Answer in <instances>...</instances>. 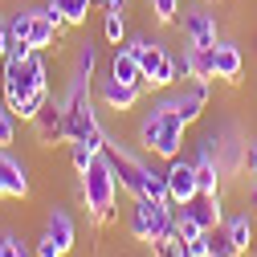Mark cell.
Masks as SVG:
<instances>
[{
    "label": "cell",
    "instance_id": "cell-1",
    "mask_svg": "<svg viewBox=\"0 0 257 257\" xmlns=\"http://www.w3.org/2000/svg\"><path fill=\"white\" fill-rule=\"evenodd\" d=\"M184 131H188V122L176 114L172 94L164 90V94L151 102V110L139 118L135 139H139V147H143L147 155H155V159H164V164H168V159L184 155Z\"/></svg>",
    "mask_w": 257,
    "mask_h": 257
},
{
    "label": "cell",
    "instance_id": "cell-2",
    "mask_svg": "<svg viewBox=\"0 0 257 257\" xmlns=\"http://www.w3.org/2000/svg\"><path fill=\"white\" fill-rule=\"evenodd\" d=\"M61 110H66V139L70 143H86L90 151H98V155L106 151L110 135L102 131V122H98V110H94V98H90V82H78L74 78Z\"/></svg>",
    "mask_w": 257,
    "mask_h": 257
},
{
    "label": "cell",
    "instance_id": "cell-3",
    "mask_svg": "<svg viewBox=\"0 0 257 257\" xmlns=\"http://www.w3.org/2000/svg\"><path fill=\"white\" fill-rule=\"evenodd\" d=\"M78 192H82V204L86 212L94 216V224H110L114 220V204H118V180H114V168L106 151L94 159V164L78 176Z\"/></svg>",
    "mask_w": 257,
    "mask_h": 257
},
{
    "label": "cell",
    "instance_id": "cell-4",
    "mask_svg": "<svg viewBox=\"0 0 257 257\" xmlns=\"http://www.w3.org/2000/svg\"><path fill=\"white\" fill-rule=\"evenodd\" d=\"M0 61H5V74H0V94H5V102H9L13 110H21V102H25L33 90L49 86L45 61H41L37 49L29 53V57H0Z\"/></svg>",
    "mask_w": 257,
    "mask_h": 257
},
{
    "label": "cell",
    "instance_id": "cell-5",
    "mask_svg": "<svg viewBox=\"0 0 257 257\" xmlns=\"http://www.w3.org/2000/svg\"><path fill=\"white\" fill-rule=\"evenodd\" d=\"M126 229L139 245H155L176 233V204L172 200H147L135 196L131 200V216H126Z\"/></svg>",
    "mask_w": 257,
    "mask_h": 257
},
{
    "label": "cell",
    "instance_id": "cell-6",
    "mask_svg": "<svg viewBox=\"0 0 257 257\" xmlns=\"http://www.w3.org/2000/svg\"><path fill=\"white\" fill-rule=\"evenodd\" d=\"M106 159H110V168H114V180H118V192H126V196H143V184H147V168L143 159L126 147L122 139H110L106 143Z\"/></svg>",
    "mask_w": 257,
    "mask_h": 257
},
{
    "label": "cell",
    "instance_id": "cell-7",
    "mask_svg": "<svg viewBox=\"0 0 257 257\" xmlns=\"http://www.w3.org/2000/svg\"><path fill=\"white\" fill-rule=\"evenodd\" d=\"M143 90H147V86H131V82H118V78H102L98 86H94V98H98L106 110H114V114H131V110L139 106V98H143Z\"/></svg>",
    "mask_w": 257,
    "mask_h": 257
},
{
    "label": "cell",
    "instance_id": "cell-8",
    "mask_svg": "<svg viewBox=\"0 0 257 257\" xmlns=\"http://www.w3.org/2000/svg\"><path fill=\"white\" fill-rule=\"evenodd\" d=\"M164 172H168V196H172L176 208H184L188 200L200 196V188H196V164H192V159L176 155V159H168Z\"/></svg>",
    "mask_w": 257,
    "mask_h": 257
},
{
    "label": "cell",
    "instance_id": "cell-9",
    "mask_svg": "<svg viewBox=\"0 0 257 257\" xmlns=\"http://www.w3.org/2000/svg\"><path fill=\"white\" fill-rule=\"evenodd\" d=\"M180 29H184L188 45H204V49H208V45L220 41V33H216V17H212L208 9H184Z\"/></svg>",
    "mask_w": 257,
    "mask_h": 257
},
{
    "label": "cell",
    "instance_id": "cell-10",
    "mask_svg": "<svg viewBox=\"0 0 257 257\" xmlns=\"http://www.w3.org/2000/svg\"><path fill=\"white\" fill-rule=\"evenodd\" d=\"M33 131H37V143L41 147H57L61 139H66V110H61V102H45L33 118Z\"/></svg>",
    "mask_w": 257,
    "mask_h": 257
},
{
    "label": "cell",
    "instance_id": "cell-11",
    "mask_svg": "<svg viewBox=\"0 0 257 257\" xmlns=\"http://www.w3.org/2000/svg\"><path fill=\"white\" fill-rule=\"evenodd\" d=\"M212 70H216L220 82L237 86L241 74H245V53H241V45H237V41H216V45H212Z\"/></svg>",
    "mask_w": 257,
    "mask_h": 257
},
{
    "label": "cell",
    "instance_id": "cell-12",
    "mask_svg": "<svg viewBox=\"0 0 257 257\" xmlns=\"http://www.w3.org/2000/svg\"><path fill=\"white\" fill-rule=\"evenodd\" d=\"M41 237H49V241H53V245H57L61 253H70V249L78 245V224H74V216H70L66 208H49Z\"/></svg>",
    "mask_w": 257,
    "mask_h": 257
},
{
    "label": "cell",
    "instance_id": "cell-13",
    "mask_svg": "<svg viewBox=\"0 0 257 257\" xmlns=\"http://www.w3.org/2000/svg\"><path fill=\"white\" fill-rule=\"evenodd\" d=\"M0 184H5V192L17 196V200L29 196V164L17 159V155H9L5 147H0Z\"/></svg>",
    "mask_w": 257,
    "mask_h": 257
},
{
    "label": "cell",
    "instance_id": "cell-14",
    "mask_svg": "<svg viewBox=\"0 0 257 257\" xmlns=\"http://www.w3.org/2000/svg\"><path fill=\"white\" fill-rule=\"evenodd\" d=\"M196 188H200V196H220V164H216V155L208 151V143L196 151Z\"/></svg>",
    "mask_w": 257,
    "mask_h": 257
},
{
    "label": "cell",
    "instance_id": "cell-15",
    "mask_svg": "<svg viewBox=\"0 0 257 257\" xmlns=\"http://www.w3.org/2000/svg\"><path fill=\"white\" fill-rule=\"evenodd\" d=\"M180 78H216V70H212V45L204 49V45H188L184 49V57H180Z\"/></svg>",
    "mask_w": 257,
    "mask_h": 257
},
{
    "label": "cell",
    "instance_id": "cell-16",
    "mask_svg": "<svg viewBox=\"0 0 257 257\" xmlns=\"http://www.w3.org/2000/svg\"><path fill=\"white\" fill-rule=\"evenodd\" d=\"M110 78H118V82H131V86H147V78H143V66H139V57L131 53V49H114V57H110Z\"/></svg>",
    "mask_w": 257,
    "mask_h": 257
},
{
    "label": "cell",
    "instance_id": "cell-17",
    "mask_svg": "<svg viewBox=\"0 0 257 257\" xmlns=\"http://www.w3.org/2000/svg\"><path fill=\"white\" fill-rule=\"evenodd\" d=\"M57 33H61V29H57V21H53L45 9H37V17H33V25H29V37H25V41L33 45L37 53H45V49L57 41Z\"/></svg>",
    "mask_w": 257,
    "mask_h": 257
},
{
    "label": "cell",
    "instance_id": "cell-18",
    "mask_svg": "<svg viewBox=\"0 0 257 257\" xmlns=\"http://www.w3.org/2000/svg\"><path fill=\"white\" fill-rule=\"evenodd\" d=\"M224 229H229V237H233V245L241 249V253H249L253 249V241H257V220H253V212L245 208V212H237V216H229L224 220Z\"/></svg>",
    "mask_w": 257,
    "mask_h": 257
},
{
    "label": "cell",
    "instance_id": "cell-19",
    "mask_svg": "<svg viewBox=\"0 0 257 257\" xmlns=\"http://www.w3.org/2000/svg\"><path fill=\"white\" fill-rule=\"evenodd\" d=\"M192 216L200 220V229H216V224H224V208H220V196H196L184 204Z\"/></svg>",
    "mask_w": 257,
    "mask_h": 257
},
{
    "label": "cell",
    "instance_id": "cell-20",
    "mask_svg": "<svg viewBox=\"0 0 257 257\" xmlns=\"http://www.w3.org/2000/svg\"><path fill=\"white\" fill-rule=\"evenodd\" d=\"M102 37H106V45H114V49L131 37V33H126V13H122V9H102Z\"/></svg>",
    "mask_w": 257,
    "mask_h": 257
},
{
    "label": "cell",
    "instance_id": "cell-21",
    "mask_svg": "<svg viewBox=\"0 0 257 257\" xmlns=\"http://www.w3.org/2000/svg\"><path fill=\"white\" fill-rule=\"evenodd\" d=\"M204 241H208V257H245V253L233 245V237H229V229H224V224L208 229V233H204Z\"/></svg>",
    "mask_w": 257,
    "mask_h": 257
},
{
    "label": "cell",
    "instance_id": "cell-22",
    "mask_svg": "<svg viewBox=\"0 0 257 257\" xmlns=\"http://www.w3.org/2000/svg\"><path fill=\"white\" fill-rule=\"evenodd\" d=\"M94 70H98V45H94V41H82V45H78V61H74V78H78V82H90Z\"/></svg>",
    "mask_w": 257,
    "mask_h": 257
},
{
    "label": "cell",
    "instance_id": "cell-23",
    "mask_svg": "<svg viewBox=\"0 0 257 257\" xmlns=\"http://www.w3.org/2000/svg\"><path fill=\"white\" fill-rule=\"evenodd\" d=\"M49 9H57L61 17H66V25H86V17H90V0H45Z\"/></svg>",
    "mask_w": 257,
    "mask_h": 257
},
{
    "label": "cell",
    "instance_id": "cell-24",
    "mask_svg": "<svg viewBox=\"0 0 257 257\" xmlns=\"http://www.w3.org/2000/svg\"><path fill=\"white\" fill-rule=\"evenodd\" d=\"M143 196H147V200H172V196H168V172H164V168H147Z\"/></svg>",
    "mask_w": 257,
    "mask_h": 257
},
{
    "label": "cell",
    "instance_id": "cell-25",
    "mask_svg": "<svg viewBox=\"0 0 257 257\" xmlns=\"http://www.w3.org/2000/svg\"><path fill=\"white\" fill-rule=\"evenodd\" d=\"M49 98H53V90H49V86H41V90H33V94H29V98L21 102V110H17V118H21V122H33V118H37V110H41V106H45Z\"/></svg>",
    "mask_w": 257,
    "mask_h": 257
},
{
    "label": "cell",
    "instance_id": "cell-26",
    "mask_svg": "<svg viewBox=\"0 0 257 257\" xmlns=\"http://www.w3.org/2000/svg\"><path fill=\"white\" fill-rule=\"evenodd\" d=\"M208 229H200V220L192 216L188 208H176V237L180 241H196V237H204Z\"/></svg>",
    "mask_w": 257,
    "mask_h": 257
},
{
    "label": "cell",
    "instance_id": "cell-27",
    "mask_svg": "<svg viewBox=\"0 0 257 257\" xmlns=\"http://www.w3.org/2000/svg\"><path fill=\"white\" fill-rule=\"evenodd\" d=\"M33 17H37V9H33V5L17 9V13H13V21H9V37H13V41H25V37H29V25H33Z\"/></svg>",
    "mask_w": 257,
    "mask_h": 257
},
{
    "label": "cell",
    "instance_id": "cell-28",
    "mask_svg": "<svg viewBox=\"0 0 257 257\" xmlns=\"http://www.w3.org/2000/svg\"><path fill=\"white\" fill-rule=\"evenodd\" d=\"M17 139V110L0 98V147H9Z\"/></svg>",
    "mask_w": 257,
    "mask_h": 257
},
{
    "label": "cell",
    "instance_id": "cell-29",
    "mask_svg": "<svg viewBox=\"0 0 257 257\" xmlns=\"http://www.w3.org/2000/svg\"><path fill=\"white\" fill-rule=\"evenodd\" d=\"M147 5H151V17L159 25H176L180 21V0H147Z\"/></svg>",
    "mask_w": 257,
    "mask_h": 257
},
{
    "label": "cell",
    "instance_id": "cell-30",
    "mask_svg": "<svg viewBox=\"0 0 257 257\" xmlns=\"http://www.w3.org/2000/svg\"><path fill=\"white\" fill-rule=\"evenodd\" d=\"M94 159H98V151H90L86 143H70V164H74V176H82Z\"/></svg>",
    "mask_w": 257,
    "mask_h": 257
},
{
    "label": "cell",
    "instance_id": "cell-31",
    "mask_svg": "<svg viewBox=\"0 0 257 257\" xmlns=\"http://www.w3.org/2000/svg\"><path fill=\"white\" fill-rule=\"evenodd\" d=\"M151 253H155V257H188V245L172 233V237H164V241H155V245H151Z\"/></svg>",
    "mask_w": 257,
    "mask_h": 257
},
{
    "label": "cell",
    "instance_id": "cell-32",
    "mask_svg": "<svg viewBox=\"0 0 257 257\" xmlns=\"http://www.w3.org/2000/svg\"><path fill=\"white\" fill-rule=\"evenodd\" d=\"M0 237H5V257H29V253H25V245H21L13 233H0Z\"/></svg>",
    "mask_w": 257,
    "mask_h": 257
},
{
    "label": "cell",
    "instance_id": "cell-33",
    "mask_svg": "<svg viewBox=\"0 0 257 257\" xmlns=\"http://www.w3.org/2000/svg\"><path fill=\"white\" fill-rule=\"evenodd\" d=\"M37 257H66V253H61L49 237H37Z\"/></svg>",
    "mask_w": 257,
    "mask_h": 257
},
{
    "label": "cell",
    "instance_id": "cell-34",
    "mask_svg": "<svg viewBox=\"0 0 257 257\" xmlns=\"http://www.w3.org/2000/svg\"><path fill=\"white\" fill-rule=\"evenodd\" d=\"M245 208L257 216V180H253V184H249V192H245Z\"/></svg>",
    "mask_w": 257,
    "mask_h": 257
},
{
    "label": "cell",
    "instance_id": "cell-35",
    "mask_svg": "<svg viewBox=\"0 0 257 257\" xmlns=\"http://www.w3.org/2000/svg\"><path fill=\"white\" fill-rule=\"evenodd\" d=\"M245 164H249V176L257 180V139L249 143V155H245Z\"/></svg>",
    "mask_w": 257,
    "mask_h": 257
},
{
    "label": "cell",
    "instance_id": "cell-36",
    "mask_svg": "<svg viewBox=\"0 0 257 257\" xmlns=\"http://www.w3.org/2000/svg\"><path fill=\"white\" fill-rule=\"evenodd\" d=\"M5 53H9V25L0 21V57H5Z\"/></svg>",
    "mask_w": 257,
    "mask_h": 257
},
{
    "label": "cell",
    "instance_id": "cell-37",
    "mask_svg": "<svg viewBox=\"0 0 257 257\" xmlns=\"http://www.w3.org/2000/svg\"><path fill=\"white\" fill-rule=\"evenodd\" d=\"M126 5L131 0H102V9H122V13H126Z\"/></svg>",
    "mask_w": 257,
    "mask_h": 257
},
{
    "label": "cell",
    "instance_id": "cell-38",
    "mask_svg": "<svg viewBox=\"0 0 257 257\" xmlns=\"http://www.w3.org/2000/svg\"><path fill=\"white\" fill-rule=\"evenodd\" d=\"M0 257H5V237H0Z\"/></svg>",
    "mask_w": 257,
    "mask_h": 257
},
{
    "label": "cell",
    "instance_id": "cell-39",
    "mask_svg": "<svg viewBox=\"0 0 257 257\" xmlns=\"http://www.w3.org/2000/svg\"><path fill=\"white\" fill-rule=\"evenodd\" d=\"M0 196H9V192H5V184H0Z\"/></svg>",
    "mask_w": 257,
    "mask_h": 257
}]
</instances>
